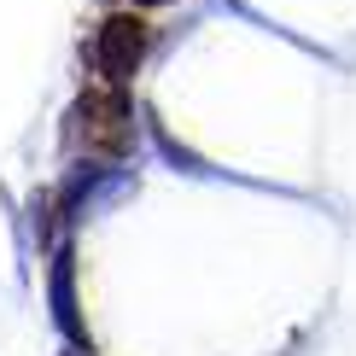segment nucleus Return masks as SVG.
<instances>
[{"mask_svg": "<svg viewBox=\"0 0 356 356\" xmlns=\"http://www.w3.org/2000/svg\"><path fill=\"white\" fill-rule=\"evenodd\" d=\"M76 135L94 146V152H123L129 140V111L117 94H88L76 106Z\"/></svg>", "mask_w": 356, "mask_h": 356, "instance_id": "1", "label": "nucleus"}, {"mask_svg": "<svg viewBox=\"0 0 356 356\" xmlns=\"http://www.w3.org/2000/svg\"><path fill=\"white\" fill-rule=\"evenodd\" d=\"M140 53H146V24L135 18V12L106 18V29H99V70H106L111 82H123L129 70L140 65Z\"/></svg>", "mask_w": 356, "mask_h": 356, "instance_id": "2", "label": "nucleus"}]
</instances>
